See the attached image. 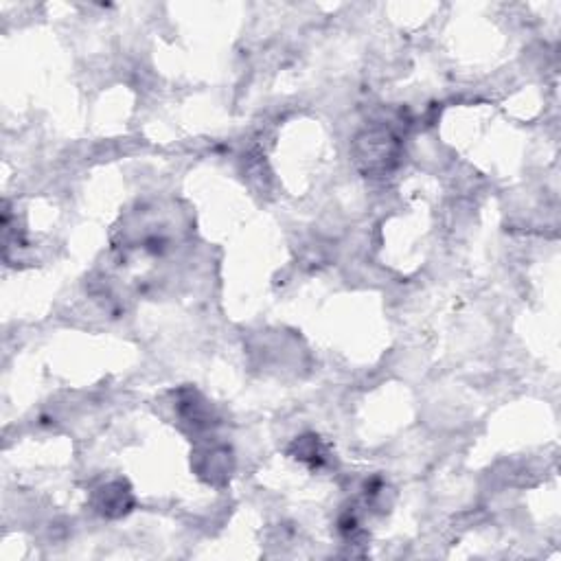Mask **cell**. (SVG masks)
I'll return each mask as SVG.
<instances>
[{"mask_svg": "<svg viewBox=\"0 0 561 561\" xmlns=\"http://www.w3.org/2000/svg\"><path fill=\"white\" fill-rule=\"evenodd\" d=\"M395 139L388 132H366L358 139V160L366 171H386L395 158Z\"/></svg>", "mask_w": 561, "mask_h": 561, "instance_id": "6da1fadb", "label": "cell"}]
</instances>
